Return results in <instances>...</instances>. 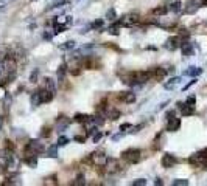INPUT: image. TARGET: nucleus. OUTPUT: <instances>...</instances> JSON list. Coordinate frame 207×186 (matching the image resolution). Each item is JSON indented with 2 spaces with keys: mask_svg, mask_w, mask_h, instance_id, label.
Segmentation results:
<instances>
[{
  "mask_svg": "<svg viewBox=\"0 0 207 186\" xmlns=\"http://www.w3.org/2000/svg\"><path fill=\"white\" fill-rule=\"evenodd\" d=\"M120 98L123 99L125 104H133V102H136V93L134 91H123Z\"/></svg>",
  "mask_w": 207,
  "mask_h": 186,
  "instance_id": "obj_14",
  "label": "nucleus"
},
{
  "mask_svg": "<svg viewBox=\"0 0 207 186\" xmlns=\"http://www.w3.org/2000/svg\"><path fill=\"white\" fill-rule=\"evenodd\" d=\"M51 37H53V36L48 34V33H45V34H44V39H45V41H51Z\"/></svg>",
  "mask_w": 207,
  "mask_h": 186,
  "instance_id": "obj_48",
  "label": "nucleus"
},
{
  "mask_svg": "<svg viewBox=\"0 0 207 186\" xmlns=\"http://www.w3.org/2000/svg\"><path fill=\"white\" fill-rule=\"evenodd\" d=\"M101 137H103V134H101V132H98V130H97L95 134H94V137H92V141H94V143H98V141L101 140Z\"/></svg>",
  "mask_w": 207,
  "mask_h": 186,
  "instance_id": "obj_37",
  "label": "nucleus"
},
{
  "mask_svg": "<svg viewBox=\"0 0 207 186\" xmlns=\"http://www.w3.org/2000/svg\"><path fill=\"white\" fill-rule=\"evenodd\" d=\"M147 183H148V180H147V178H137V180H134V181H133V184H134V186H145Z\"/></svg>",
  "mask_w": 207,
  "mask_h": 186,
  "instance_id": "obj_33",
  "label": "nucleus"
},
{
  "mask_svg": "<svg viewBox=\"0 0 207 186\" xmlns=\"http://www.w3.org/2000/svg\"><path fill=\"white\" fill-rule=\"evenodd\" d=\"M67 144H69V138H67V137L61 135V137L58 138V146H59V148H64V146H67Z\"/></svg>",
  "mask_w": 207,
  "mask_h": 186,
  "instance_id": "obj_31",
  "label": "nucleus"
},
{
  "mask_svg": "<svg viewBox=\"0 0 207 186\" xmlns=\"http://www.w3.org/2000/svg\"><path fill=\"white\" fill-rule=\"evenodd\" d=\"M89 30H92V25H87V26H84V28H81V30H80V33H81V34H84V33H89Z\"/></svg>",
  "mask_w": 207,
  "mask_h": 186,
  "instance_id": "obj_44",
  "label": "nucleus"
},
{
  "mask_svg": "<svg viewBox=\"0 0 207 186\" xmlns=\"http://www.w3.org/2000/svg\"><path fill=\"white\" fill-rule=\"evenodd\" d=\"M73 184H86V180H84V175L80 174L78 177H76V180L73 181Z\"/></svg>",
  "mask_w": 207,
  "mask_h": 186,
  "instance_id": "obj_34",
  "label": "nucleus"
},
{
  "mask_svg": "<svg viewBox=\"0 0 207 186\" xmlns=\"http://www.w3.org/2000/svg\"><path fill=\"white\" fill-rule=\"evenodd\" d=\"M58 148H59L58 144H51V146H48V149L45 151V152H47V157H50V158H56V157H58Z\"/></svg>",
  "mask_w": 207,
  "mask_h": 186,
  "instance_id": "obj_23",
  "label": "nucleus"
},
{
  "mask_svg": "<svg viewBox=\"0 0 207 186\" xmlns=\"http://www.w3.org/2000/svg\"><path fill=\"white\" fill-rule=\"evenodd\" d=\"M76 47V42L75 41H66L64 44H61L59 45V48L62 50V51H67V50H73Z\"/></svg>",
  "mask_w": 207,
  "mask_h": 186,
  "instance_id": "obj_25",
  "label": "nucleus"
},
{
  "mask_svg": "<svg viewBox=\"0 0 207 186\" xmlns=\"http://www.w3.org/2000/svg\"><path fill=\"white\" fill-rule=\"evenodd\" d=\"M181 50H182V55L185 58L193 56V53H195V47H193L191 42H182V44H181Z\"/></svg>",
  "mask_w": 207,
  "mask_h": 186,
  "instance_id": "obj_11",
  "label": "nucleus"
},
{
  "mask_svg": "<svg viewBox=\"0 0 207 186\" xmlns=\"http://www.w3.org/2000/svg\"><path fill=\"white\" fill-rule=\"evenodd\" d=\"M179 127H181V119H179V118L173 116V118H170V119H167V127H165V130H168V132H176V130H179Z\"/></svg>",
  "mask_w": 207,
  "mask_h": 186,
  "instance_id": "obj_9",
  "label": "nucleus"
},
{
  "mask_svg": "<svg viewBox=\"0 0 207 186\" xmlns=\"http://www.w3.org/2000/svg\"><path fill=\"white\" fill-rule=\"evenodd\" d=\"M174 115H176V112H174V110H168V112L165 113V118H167V119H170V118H173Z\"/></svg>",
  "mask_w": 207,
  "mask_h": 186,
  "instance_id": "obj_43",
  "label": "nucleus"
},
{
  "mask_svg": "<svg viewBox=\"0 0 207 186\" xmlns=\"http://www.w3.org/2000/svg\"><path fill=\"white\" fill-rule=\"evenodd\" d=\"M187 184H188V180H185V178L173 180V186H187Z\"/></svg>",
  "mask_w": 207,
  "mask_h": 186,
  "instance_id": "obj_32",
  "label": "nucleus"
},
{
  "mask_svg": "<svg viewBox=\"0 0 207 186\" xmlns=\"http://www.w3.org/2000/svg\"><path fill=\"white\" fill-rule=\"evenodd\" d=\"M2 70H3V67H2V65H0V75H2Z\"/></svg>",
  "mask_w": 207,
  "mask_h": 186,
  "instance_id": "obj_52",
  "label": "nucleus"
},
{
  "mask_svg": "<svg viewBox=\"0 0 207 186\" xmlns=\"http://www.w3.org/2000/svg\"><path fill=\"white\" fill-rule=\"evenodd\" d=\"M168 11H171L173 14H179V12L182 11V2H181V0H174V2L170 3V6H168Z\"/></svg>",
  "mask_w": 207,
  "mask_h": 186,
  "instance_id": "obj_17",
  "label": "nucleus"
},
{
  "mask_svg": "<svg viewBox=\"0 0 207 186\" xmlns=\"http://www.w3.org/2000/svg\"><path fill=\"white\" fill-rule=\"evenodd\" d=\"M108 171L111 172V174H115V172H120L122 171V166H120V163L117 161V160H109L108 161Z\"/></svg>",
  "mask_w": 207,
  "mask_h": 186,
  "instance_id": "obj_15",
  "label": "nucleus"
},
{
  "mask_svg": "<svg viewBox=\"0 0 207 186\" xmlns=\"http://www.w3.org/2000/svg\"><path fill=\"white\" fill-rule=\"evenodd\" d=\"M195 82H196V79H193V81H190V82H188V84H187V85H185V87H184L182 90H184V91H185V90H188V88H190V87H191L193 84H195Z\"/></svg>",
  "mask_w": 207,
  "mask_h": 186,
  "instance_id": "obj_46",
  "label": "nucleus"
},
{
  "mask_svg": "<svg viewBox=\"0 0 207 186\" xmlns=\"http://www.w3.org/2000/svg\"><path fill=\"white\" fill-rule=\"evenodd\" d=\"M31 2H34V0H31Z\"/></svg>",
  "mask_w": 207,
  "mask_h": 186,
  "instance_id": "obj_53",
  "label": "nucleus"
},
{
  "mask_svg": "<svg viewBox=\"0 0 207 186\" xmlns=\"http://www.w3.org/2000/svg\"><path fill=\"white\" fill-rule=\"evenodd\" d=\"M23 163L28 168H36L37 166V155H25Z\"/></svg>",
  "mask_w": 207,
  "mask_h": 186,
  "instance_id": "obj_19",
  "label": "nucleus"
},
{
  "mask_svg": "<svg viewBox=\"0 0 207 186\" xmlns=\"http://www.w3.org/2000/svg\"><path fill=\"white\" fill-rule=\"evenodd\" d=\"M45 88L50 90V91H56V85H55V81L51 78H45Z\"/></svg>",
  "mask_w": 207,
  "mask_h": 186,
  "instance_id": "obj_27",
  "label": "nucleus"
},
{
  "mask_svg": "<svg viewBox=\"0 0 207 186\" xmlns=\"http://www.w3.org/2000/svg\"><path fill=\"white\" fill-rule=\"evenodd\" d=\"M185 102H187V104H190V105H195V102H196V96H195V95H191V96H188Z\"/></svg>",
  "mask_w": 207,
  "mask_h": 186,
  "instance_id": "obj_40",
  "label": "nucleus"
},
{
  "mask_svg": "<svg viewBox=\"0 0 207 186\" xmlns=\"http://www.w3.org/2000/svg\"><path fill=\"white\" fill-rule=\"evenodd\" d=\"M73 121L75 123H89L90 121V116L89 115H86V113H76L75 116H73Z\"/></svg>",
  "mask_w": 207,
  "mask_h": 186,
  "instance_id": "obj_22",
  "label": "nucleus"
},
{
  "mask_svg": "<svg viewBox=\"0 0 207 186\" xmlns=\"http://www.w3.org/2000/svg\"><path fill=\"white\" fill-rule=\"evenodd\" d=\"M198 8H199V5L195 2V0H190L187 8H185V12H187V14H195V12L198 11Z\"/></svg>",
  "mask_w": 207,
  "mask_h": 186,
  "instance_id": "obj_21",
  "label": "nucleus"
},
{
  "mask_svg": "<svg viewBox=\"0 0 207 186\" xmlns=\"http://www.w3.org/2000/svg\"><path fill=\"white\" fill-rule=\"evenodd\" d=\"M90 160H92V163H94L95 166L103 168V166H106V164H108L109 158H108V155H106L105 152H103V151H97V152H94L92 155H90Z\"/></svg>",
  "mask_w": 207,
  "mask_h": 186,
  "instance_id": "obj_5",
  "label": "nucleus"
},
{
  "mask_svg": "<svg viewBox=\"0 0 207 186\" xmlns=\"http://www.w3.org/2000/svg\"><path fill=\"white\" fill-rule=\"evenodd\" d=\"M122 158L126 163H129V164H136V163L140 161V158H142V151L136 149V148H129V149H126L122 154Z\"/></svg>",
  "mask_w": 207,
  "mask_h": 186,
  "instance_id": "obj_2",
  "label": "nucleus"
},
{
  "mask_svg": "<svg viewBox=\"0 0 207 186\" xmlns=\"http://www.w3.org/2000/svg\"><path fill=\"white\" fill-rule=\"evenodd\" d=\"M66 73H67V65L66 64L59 65V70H58V81L59 82H62L66 79Z\"/></svg>",
  "mask_w": 207,
  "mask_h": 186,
  "instance_id": "obj_24",
  "label": "nucleus"
},
{
  "mask_svg": "<svg viewBox=\"0 0 207 186\" xmlns=\"http://www.w3.org/2000/svg\"><path fill=\"white\" fill-rule=\"evenodd\" d=\"M162 166L165 168V169H170V168H173L176 163H178V160H176V158L171 155V154H165L164 157H162Z\"/></svg>",
  "mask_w": 207,
  "mask_h": 186,
  "instance_id": "obj_10",
  "label": "nucleus"
},
{
  "mask_svg": "<svg viewBox=\"0 0 207 186\" xmlns=\"http://www.w3.org/2000/svg\"><path fill=\"white\" fill-rule=\"evenodd\" d=\"M150 78H151V73H150V71H136V73H134V81H136V84H139V85L148 82Z\"/></svg>",
  "mask_w": 207,
  "mask_h": 186,
  "instance_id": "obj_8",
  "label": "nucleus"
},
{
  "mask_svg": "<svg viewBox=\"0 0 207 186\" xmlns=\"http://www.w3.org/2000/svg\"><path fill=\"white\" fill-rule=\"evenodd\" d=\"M2 126H3V118L0 116V129H2Z\"/></svg>",
  "mask_w": 207,
  "mask_h": 186,
  "instance_id": "obj_50",
  "label": "nucleus"
},
{
  "mask_svg": "<svg viewBox=\"0 0 207 186\" xmlns=\"http://www.w3.org/2000/svg\"><path fill=\"white\" fill-rule=\"evenodd\" d=\"M167 104H168V101H165V102H162V104L159 105V110H160V109H165V105H167Z\"/></svg>",
  "mask_w": 207,
  "mask_h": 186,
  "instance_id": "obj_49",
  "label": "nucleus"
},
{
  "mask_svg": "<svg viewBox=\"0 0 207 186\" xmlns=\"http://www.w3.org/2000/svg\"><path fill=\"white\" fill-rule=\"evenodd\" d=\"M133 127V124H129V123H125V124H122L120 126V130L123 132V130H126V129H131Z\"/></svg>",
  "mask_w": 207,
  "mask_h": 186,
  "instance_id": "obj_45",
  "label": "nucleus"
},
{
  "mask_svg": "<svg viewBox=\"0 0 207 186\" xmlns=\"http://www.w3.org/2000/svg\"><path fill=\"white\" fill-rule=\"evenodd\" d=\"M106 115L112 119V121H115V119H117V118L120 116V112H119V110H115V109H108Z\"/></svg>",
  "mask_w": 207,
  "mask_h": 186,
  "instance_id": "obj_28",
  "label": "nucleus"
},
{
  "mask_svg": "<svg viewBox=\"0 0 207 186\" xmlns=\"http://www.w3.org/2000/svg\"><path fill=\"white\" fill-rule=\"evenodd\" d=\"M45 151L44 143L41 140H30L25 146V154L27 155H39Z\"/></svg>",
  "mask_w": 207,
  "mask_h": 186,
  "instance_id": "obj_1",
  "label": "nucleus"
},
{
  "mask_svg": "<svg viewBox=\"0 0 207 186\" xmlns=\"http://www.w3.org/2000/svg\"><path fill=\"white\" fill-rule=\"evenodd\" d=\"M86 138H87V137H81V135H75V137H73V141H76V143H86Z\"/></svg>",
  "mask_w": 207,
  "mask_h": 186,
  "instance_id": "obj_39",
  "label": "nucleus"
},
{
  "mask_svg": "<svg viewBox=\"0 0 207 186\" xmlns=\"http://www.w3.org/2000/svg\"><path fill=\"white\" fill-rule=\"evenodd\" d=\"M120 22H122V26H133L139 22V14L137 12H129V14H126L120 19Z\"/></svg>",
  "mask_w": 207,
  "mask_h": 186,
  "instance_id": "obj_6",
  "label": "nucleus"
},
{
  "mask_svg": "<svg viewBox=\"0 0 207 186\" xmlns=\"http://www.w3.org/2000/svg\"><path fill=\"white\" fill-rule=\"evenodd\" d=\"M37 75H39V70H33L31 71V76H30V82H36V79H37Z\"/></svg>",
  "mask_w": 207,
  "mask_h": 186,
  "instance_id": "obj_36",
  "label": "nucleus"
},
{
  "mask_svg": "<svg viewBox=\"0 0 207 186\" xmlns=\"http://www.w3.org/2000/svg\"><path fill=\"white\" fill-rule=\"evenodd\" d=\"M145 127V124H139V126H133L131 129V134H137V132H140V129H143Z\"/></svg>",
  "mask_w": 207,
  "mask_h": 186,
  "instance_id": "obj_38",
  "label": "nucleus"
},
{
  "mask_svg": "<svg viewBox=\"0 0 207 186\" xmlns=\"http://www.w3.org/2000/svg\"><path fill=\"white\" fill-rule=\"evenodd\" d=\"M39 104H42V101H41V96H39V93H34V95L31 96V105H33V107H37V105H39Z\"/></svg>",
  "mask_w": 207,
  "mask_h": 186,
  "instance_id": "obj_29",
  "label": "nucleus"
},
{
  "mask_svg": "<svg viewBox=\"0 0 207 186\" xmlns=\"http://www.w3.org/2000/svg\"><path fill=\"white\" fill-rule=\"evenodd\" d=\"M154 184H156V186H159V184H164L162 178H156V180H154Z\"/></svg>",
  "mask_w": 207,
  "mask_h": 186,
  "instance_id": "obj_47",
  "label": "nucleus"
},
{
  "mask_svg": "<svg viewBox=\"0 0 207 186\" xmlns=\"http://www.w3.org/2000/svg\"><path fill=\"white\" fill-rule=\"evenodd\" d=\"M181 44H182V42H181V37L174 36V37H168L165 41V44H164V47L167 50H170V51H174V50H178L181 47Z\"/></svg>",
  "mask_w": 207,
  "mask_h": 186,
  "instance_id": "obj_7",
  "label": "nucleus"
},
{
  "mask_svg": "<svg viewBox=\"0 0 207 186\" xmlns=\"http://www.w3.org/2000/svg\"><path fill=\"white\" fill-rule=\"evenodd\" d=\"M2 67H3V71L6 73V76H8L9 79H14V78H16L17 64H16V61L12 59L11 56H8V58H5V59L2 61Z\"/></svg>",
  "mask_w": 207,
  "mask_h": 186,
  "instance_id": "obj_3",
  "label": "nucleus"
},
{
  "mask_svg": "<svg viewBox=\"0 0 207 186\" xmlns=\"http://www.w3.org/2000/svg\"><path fill=\"white\" fill-rule=\"evenodd\" d=\"M201 5H202V6H207V0H202V2H201Z\"/></svg>",
  "mask_w": 207,
  "mask_h": 186,
  "instance_id": "obj_51",
  "label": "nucleus"
},
{
  "mask_svg": "<svg viewBox=\"0 0 207 186\" xmlns=\"http://www.w3.org/2000/svg\"><path fill=\"white\" fill-rule=\"evenodd\" d=\"M202 73V68L199 67H188L185 71H184V76H190V78H196Z\"/></svg>",
  "mask_w": 207,
  "mask_h": 186,
  "instance_id": "obj_18",
  "label": "nucleus"
},
{
  "mask_svg": "<svg viewBox=\"0 0 207 186\" xmlns=\"http://www.w3.org/2000/svg\"><path fill=\"white\" fill-rule=\"evenodd\" d=\"M181 112H182V116H190V115H193L195 113V105H190V104H182L181 105Z\"/></svg>",
  "mask_w": 207,
  "mask_h": 186,
  "instance_id": "obj_16",
  "label": "nucleus"
},
{
  "mask_svg": "<svg viewBox=\"0 0 207 186\" xmlns=\"http://www.w3.org/2000/svg\"><path fill=\"white\" fill-rule=\"evenodd\" d=\"M69 124H70V119H69V118H66V116H59L58 123H56V129H58L59 134L66 130V129L69 127Z\"/></svg>",
  "mask_w": 207,
  "mask_h": 186,
  "instance_id": "obj_12",
  "label": "nucleus"
},
{
  "mask_svg": "<svg viewBox=\"0 0 207 186\" xmlns=\"http://www.w3.org/2000/svg\"><path fill=\"white\" fill-rule=\"evenodd\" d=\"M83 68H89V70H95L97 68V59L94 56H87L83 61Z\"/></svg>",
  "mask_w": 207,
  "mask_h": 186,
  "instance_id": "obj_13",
  "label": "nucleus"
},
{
  "mask_svg": "<svg viewBox=\"0 0 207 186\" xmlns=\"http://www.w3.org/2000/svg\"><path fill=\"white\" fill-rule=\"evenodd\" d=\"M153 75H154V78H156L157 81H162V79L168 75V71L165 68H162V67H156V68L153 70Z\"/></svg>",
  "mask_w": 207,
  "mask_h": 186,
  "instance_id": "obj_20",
  "label": "nucleus"
},
{
  "mask_svg": "<svg viewBox=\"0 0 207 186\" xmlns=\"http://www.w3.org/2000/svg\"><path fill=\"white\" fill-rule=\"evenodd\" d=\"M90 25H92V30H100L101 26H103V20H101V19H100V20H95L94 23H90Z\"/></svg>",
  "mask_w": 207,
  "mask_h": 186,
  "instance_id": "obj_35",
  "label": "nucleus"
},
{
  "mask_svg": "<svg viewBox=\"0 0 207 186\" xmlns=\"http://www.w3.org/2000/svg\"><path fill=\"white\" fill-rule=\"evenodd\" d=\"M151 12H153L154 16H165L167 12H168V8L167 6H157V8H154Z\"/></svg>",
  "mask_w": 207,
  "mask_h": 186,
  "instance_id": "obj_26",
  "label": "nucleus"
},
{
  "mask_svg": "<svg viewBox=\"0 0 207 186\" xmlns=\"http://www.w3.org/2000/svg\"><path fill=\"white\" fill-rule=\"evenodd\" d=\"M106 19H108V20H111V22L117 20V12H115V9H114V8L108 9V12H106Z\"/></svg>",
  "mask_w": 207,
  "mask_h": 186,
  "instance_id": "obj_30",
  "label": "nucleus"
},
{
  "mask_svg": "<svg viewBox=\"0 0 207 186\" xmlns=\"http://www.w3.org/2000/svg\"><path fill=\"white\" fill-rule=\"evenodd\" d=\"M123 135H125L123 132H120V134H117V135H112V137H111V140H112V141H119L120 138H123Z\"/></svg>",
  "mask_w": 207,
  "mask_h": 186,
  "instance_id": "obj_42",
  "label": "nucleus"
},
{
  "mask_svg": "<svg viewBox=\"0 0 207 186\" xmlns=\"http://www.w3.org/2000/svg\"><path fill=\"white\" fill-rule=\"evenodd\" d=\"M188 163L193 164V166H202V164H207V149L199 151V152H196V154H193V155L188 158Z\"/></svg>",
  "mask_w": 207,
  "mask_h": 186,
  "instance_id": "obj_4",
  "label": "nucleus"
},
{
  "mask_svg": "<svg viewBox=\"0 0 207 186\" xmlns=\"http://www.w3.org/2000/svg\"><path fill=\"white\" fill-rule=\"evenodd\" d=\"M50 134H51V129H50V127H44L41 137H50Z\"/></svg>",
  "mask_w": 207,
  "mask_h": 186,
  "instance_id": "obj_41",
  "label": "nucleus"
}]
</instances>
